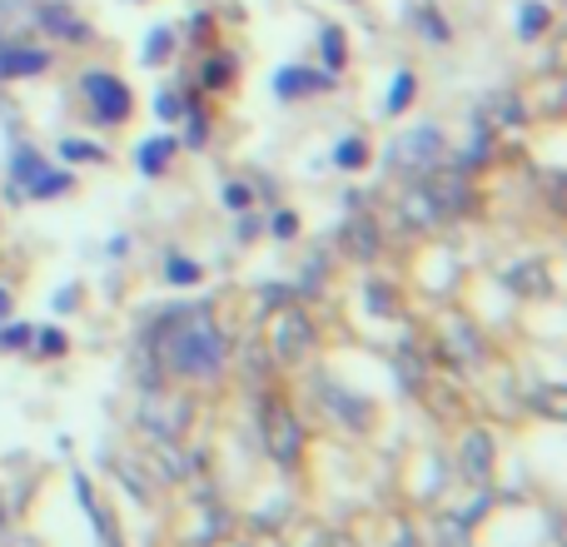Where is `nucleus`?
<instances>
[{
  "mask_svg": "<svg viewBox=\"0 0 567 547\" xmlns=\"http://www.w3.org/2000/svg\"><path fill=\"white\" fill-rule=\"evenodd\" d=\"M463 478L468 483H488L493 478V438L488 433H468V438H463Z\"/></svg>",
  "mask_w": 567,
  "mask_h": 547,
  "instance_id": "10",
  "label": "nucleus"
},
{
  "mask_svg": "<svg viewBox=\"0 0 567 547\" xmlns=\"http://www.w3.org/2000/svg\"><path fill=\"white\" fill-rule=\"evenodd\" d=\"M259 433H265V453L279 463V468H293V463H299L303 429L279 393H265V399H259Z\"/></svg>",
  "mask_w": 567,
  "mask_h": 547,
  "instance_id": "2",
  "label": "nucleus"
},
{
  "mask_svg": "<svg viewBox=\"0 0 567 547\" xmlns=\"http://www.w3.org/2000/svg\"><path fill=\"white\" fill-rule=\"evenodd\" d=\"M343 255H349V259H359V265H363V259H373V255H379V229H373V219H363V215H353L349 219V225H343Z\"/></svg>",
  "mask_w": 567,
  "mask_h": 547,
  "instance_id": "11",
  "label": "nucleus"
},
{
  "mask_svg": "<svg viewBox=\"0 0 567 547\" xmlns=\"http://www.w3.org/2000/svg\"><path fill=\"white\" fill-rule=\"evenodd\" d=\"M65 189H70V175H65V169H50L30 145L16 149V159H10V195L55 199V195H65Z\"/></svg>",
  "mask_w": 567,
  "mask_h": 547,
  "instance_id": "4",
  "label": "nucleus"
},
{
  "mask_svg": "<svg viewBox=\"0 0 567 547\" xmlns=\"http://www.w3.org/2000/svg\"><path fill=\"white\" fill-rule=\"evenodd\" d=\"M185 110H189V105L175 95V90H165V95L155 100V115H159V120H179V115H185Z\"/></svg>",
  "mask_w": 567,
  "mask_h": 547,
  "instance_id": "23",
  "label": "nucleus"
},
{
  "mask_svg": "<svg viewBox=\"0 0 567 547\" xmlns=\"http://www.w3.org/2000/svg\"><path fill=\"white\" fill-rule=\"evenodd\" d=\"M275 235H279V239H293V235H299V215L279 209V215H275Z\"/></svg>",
  "mask_w": 567,
  "mask_h": 547,
  "instance_id": "26",
  "label": "nucleus"
},
{
  "mask_svg": "<svg viewBox=\"0 0 567 547\" xmlns=\"http://www.w3.org/2000/svg\"><path fill=\"white\" fill-rule=\"evenodd\" d=\"M235 80V55H209L205 60V85H229Z\"/></svg>",
  "mask_w": 567,
  "mask_h": 547,
  "instance_id": "19",
  "label": "nucleus"
},
{
  "mask_svg": "<svg viewBox=\"0 0 567 547\" xmlns=\"http://www.w3.org/2000/svg\"><path fill=\"white\" fill-rule=\"evenodd\" d=\"M185 115H189V110H185ZM205 135H209V125H205V115L195 110V115H189V145H205Z\"/></svg>",
  "mask_w": 567,
  "mask_h": 547,
  "instance_id": "28",
  "label": "nucleus"
},
{
  "mask_svg": "<svg viewBox=\"0 0 567 547\" xmlns=\"http://www.w3.org/2000/svg\"><path fill=\"white\" fill-rule=\"evenodd\" d=\"M249 199H255V189H249V185H229V189H225V205H229V209H245Z\"/></svg>",
  "mask_w": 567,
  "mask_h": 547,
  "instance_id": "27",
  "label": "nucleus"
},
{
  "mask_svg": "<svg viewBox=\"0 0 567 547\" xmlns=\"http://www.w3.org/2000/svg\"><path fill=\"white\" fill-rule=\"evenodd\" d=\"M165 279H169V283H199V265H189V259L169 255V265H165Z\"/></svg>",
  "mask_w": 567,
  "mask_h": 547,
  "instance_id": "21",
  "label": "nucleus"
},
{
  "mask_svg": "<svg viewBox=\"0 0 567 547\" xmlns=\"http://www.w3.org/2000/svg\"><path fill=\"white\" fill-rule=\"evenodd\" d=\"M40 70H50V50H35V45L0 50V80H25V75H40Z\"/></svg>",
  "mask_w": 567,
  "mask_h": 547,
  "instance_id": "9",
  "label": "nucleus"
},
{
  "mask_svg": "<svg viewBox=\"0 0 567 547\" xmlns=\"http://www.w3.org/2000/svg\"><path fill=\"white\" fill-rule=\"evenodd\" d=\"M80 90H85L90 115H95L100 125H125L130 110H135V95H130V85L120 75H110V70H85Z\"/></svg>",
  "mask_w": 567,
  "mask_h": 547,
  "instance_id": "5",
  "label": "nucleus"
},
{
  "mask_svg": "<svg viewBox=\"0 0 567 547\" xmlns=\"http://www.w3.org/2000/svg\"><path fill=\"white\" fill-rule=\"evenodd\" d=\"M319 50H323V65H329L333 75H339V70L349 65V40H343V30H339V25H323Z\"/></svg>",
  "mask_w": 567,
  "mask_h": 547,
  "instance_id": "14",
  "label": "nucleus"
},
{
  "mask_svg": "<svg viewBox=\"0 0 567 547\" xmlns=\"http://www.w3.org/2000/svg\"><path fill=\"white\" fill-rule=\"evenodd\" d=\"M25 343H30L25 323H16V329H0V349H25Z\"/></svg>",
  "mask_w": 567,
  "mask_h": 547,
  "instance_id": "24",
  "label": "nucleus"
},
{
  "mask_svg": "<svg viewBox=\"0 0 567 547\" xmlns=\"http://www.w3.org/2000/svg\"><path fill=\"white\" fill-rule=\"evenodd\" d=\"M413 20H419V25H423V35H429L433 45H443V40L453 35V30L443 25V16H439V10H433V6H419V10H413Z\"/></svg>",
  "mask_w": 567,
  "mask_h": 547,
  "instance_id": "17",
  "label": "nucleus"
},
{
  "mask_svg": "<svg viewBox=\"0 0 567 547\" xmlns=\"http://www.w3.org/2000/svg\"><path fill=\"white\" fill-rule=\"evenodd\" d=\"M419 199L429 209V219H458L473 209V185L458 169H429V179L419 185Z\"/></svg>",
  "mask_w": 567,
  "mask_h": 547,
  "instance_id": "3",
  "label": "nucleus"
},
{
  "mask_svg": "<svg viewBox=\"0 0 567 547\" xmlns=\"http://www.w3.org/2000/svg\"><path fill=\"white\" fill-rule=\"evenodd\" d=\"M6 313H10V293L0 289V319H6Z\"/></svg>",
  "mask_w": 567,
  "mask_h": 547,
  "instance_id": "29",
  "label": "nucleus"
},
{
  "mask_svg": "<svg viewBox=\"0 0 567 547\" xmlns=\"http://www.w3.org/2000/svg\"><path fill=\"white\" fill-rule=\"evenodd\" d=\"M363 159H369V145H363V140H343V145L333 149V165L339 169H359Z\"/></svg>",
  "mask_w": 567,
  "mask_h": 547,
  "instance_id": "18",
  "label": "nucleus"
},
{
  "mask_svg": "<svg viewBox=\"0 0 567 547\" xmlns=\"http://www.w3.org/2000/svg\"><path fill=\"white\" fill-rule=\"evenodd\" d=\"M150 349H159V363H165L169 373L209 379V373H219V363H225L229 339H225V329L215 323V313L189 309V313H179V319H169L165 339L150 333Z\"/></svg>",
  "mask_w": 567,
  "mask_h": 547,
  "instance_id": "1",
  "label": "nucleus"
},
{
  "mask_svg": "<svg viewBox=\"0 0 567 547\" xmlns=\"http://www.w3.org/2000/svg\"><path fill=\"white\" fill-rule=\"evenodd\" d=\"M169 45H175V30H165V25H159L155 35H150V45H145V60H150V65H159V60L169 55Z\"/></svg>",
  "mask_w": 567,
  "mask_h": 547,
  "instance_id": "22",
  "label": "nucleus"
},
{
  "mask_svg": "<svg viewBox=\"0 0 567 547\" xmlns=\"http://www.w3.org/2000/svg\"><path fill=\"white\" fill-rule=\"evenodd\" d=\"M175 149H179V140L175 135H155V140H145V145L135 149V165H140V175H165V165L175 159Z\"/></svg>",
  "mask_w": 567,
  "mask_h": 547,
  "instance_id": "12",
  "label": "nucleus"
},
{
  "mask_svg": "<svg viewBox=\"0 0 567 547\" xmlns=\"http://www.w3.org/2000/svg\"><path fill=\"white\" fill-rule=\"evenodd\" d=\"M548 20H553L548 6H538V0H533V6L518 10V35H523V40H538L543 30H548Z\"/></svg>",
  "mask_w": 567,
  "mask_h": 547,
  "instance_id": "16",
  "label": "nucleus"
},
{
  "mask_svg": "<svg viewBox=\"0 0 567 547\" xmlns=\"http://www.w3.org/2000/svg\"><path fill=\"white\" fill-rule=\"evenodd\" d=\"M413 95H419V75H413V70H399V75H393V90H389V115H403Z\"/></svg>",
  "mask_w": 567,
  "mask_h": 547,
  "instance_id": "15",
  "label": "nucleus"
},
{
  "mask_svg": "<svg viewBox=\"0 0 567 547\" xmlns=\"http://www.w3.org/2000/svg\"><path fill=\"white\" fill-rule=\"evenodd\" d=\"M60 155L75 159V165H85V159H95V165H100V159H105V149L90 145V140H65V145H60Z\"/></svg>",
  "mask_w": 567,
  "mask_h": 547,
  "instance_id": "20",
  "label": "nucleus"
},
{
  "mask_svg": "<svg viewBox=\"0 0 567 547\" xmlns=\"http://www.w3.org/2000/svg\"><path fill=\"white\" fill-rule=\"evenodd\" d=\"M35 339H40V353H65V333L60 329H40Z\"/></svg>",
  "mask_w": 567,
  "mask_h": 547,
  "instance_id": "25",
  "label": "nucleus"
},
{
  "mask_svg": "<svg viewBox=\"0 0 567 547\" xmlns=\"http://www.w3.org/2000/svg\"><path fill=\"white\" fill-rule=\"evenodd\" d=\"M309 353H313V323H309V313L284 309L279 323H275V359L279 363H303Z\"/></svg>",
  "mask_w": 567,
  "mask_h": 547,
  "instance_id": "6",
  "label": "nucleus"
},
{
  "mask_svg": "<svg viewBox=\"0 0 567 547\" xmlns=\"http://www.w3.org/2000/svg\"><path fill=\"white\" fill-rule=\"evenodd\" d=\"M333 85V75H309V70H299V65H289V70H279L275 75V90L284 100L289 95H313V90H329Z\"/></svg>",
  "mask_w": 567,
  "mask_h": 547,
  "instance_id": "13",
  "label": "nucleus"
},
{
  "mask_svg": "<svg viewBox=\"0 0 567 547\" xmlns=\"http://www.w3.org/2000/svg\"><path fill=\"white\" fill-rule=\"evenodd\" d=\"M439 155H443V135L433 125H423V130H413L409 140H399L393 165H399V169H433V165H439Z\"/></svg>",
  "mask_w": 567,
  "mask_h": 547,
  "instance_id": "7",
  "label": "nucleus"
},
{
  "mask_svg": "<svg viewBox=\"0 0 567 547\" xmlns=\"http://www.w3.org/2000/svg\"><path fill=\"white\" fill-rule=\"evenodd\" d=\"M35 16H40V25H45V35L70 40V45H85V40H90V25L65 6V0H45V6L35 10Z\"/></svg>",
  "mask_w": 567,
  "mask_h": 547,
  "instance_id": "8",
  "label": "nucleus"
}]
</instances>
